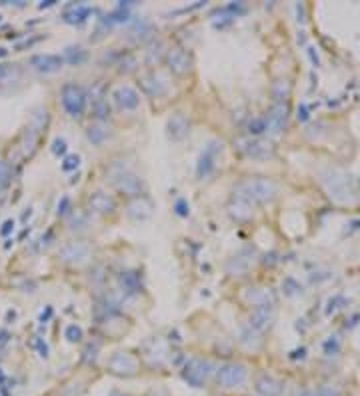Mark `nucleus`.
<instances>
[{
  "mask_svg": "<svg viewBox=\"0 0 360 396\" xmlns=\"http://www.w3.org/2000/svg\"><path fill=\"white\" fill-rule=\"evenodd\" d=\"M90 256V246L86 242H68L60 248V258L68 264H82Z\"/></svg>",
  "mask_w": 360,
  "mask_h": 396,
  "instance_id": "obj_9",
  "label": "nucleus"
},
{
  "mask_svg": "<svg viewBox=\"0 0 360 396\" xmlns=\"http://www.w3.org/2000/svg\"><path fill=\"white\" fill-rule=\"evenodd\" d=\"M38 348H40V356H44V358H46V356H48V348H46V344H42V342L38 340Z\"/></svg>",
  "mask_w": 360,
  "mask_h": 396,
  "instance_id": "obj_41",
  "label": "nucleus"
},
{
  "mask_svg": "<svg viewBox=\"0 0 360 396\" xmlns=\"http://www.w3.org/2000/svg\"><path fill=\"white\" fill-rule=\"evenodd\" d=\"M252 262H254V258H252L250 250H242V252H238L236 256H232V258L228 260L226 270H228L230 274H234V276H240V274H244V272L252 266Z\"/></svg>",
  "mask_w": 360,
  "mask_h": 396,
  "instance_id": "obj_18",
  "label": "nucleus"
},
{
  "mask_svg": "<svg viewBox=\"0 0 360 396\" xmlns=\"http://www.w3.org/2000/svg\"><path fill=\"white\" fill-rule=\"evenodd\" d=\"M8 340V334L6 332H0V344H4Z\"/></svg>",
  "mask_w": 360,
  "mask_h": 396,
  "instance_id": "obj_43",
  "label": "nucleus"
},
{
  "mask_svg": "<svg viewBox=\"0 0 360 396\" xmlns=\"http://www.w3.org/2000/svg\"><path fill=\"white\" fill-rule=\"evenodd\" d=\"M272 96H274L276 104L286 102V98L290 96V82L288 80H276L274 86H272Z\"/></svg>",
  "mask_w": 360,
  "mask_h": 396,
  "instance_id": "obj_26",
  "label": "nucleus"
},
{
  "mask_svg": "<svg viewBox=\"0 0 360 396\" xmlns=\"http://www.w3.org/2000/svg\"><path fill=\"white\" fill-rule=\"evenodd\" d=\"M338 346H340L338 340H336V338H330V340L324 342V352H326V354H334V352L338 350Z\"/></svg>",
  "mask_w": 360,
  "mask_h": 396,
  "instance_id": "obj_35",
  "label": "nucleus"
},
{
  "mask_svg": "<svg viewBox=\"0 0 360 396\" xmlns=\"http://www.w3.org/2000/svg\"><path fill=\"white\" fill-rule=\"evenodd\" d=\"M324 184H326V188H328V192H330V196H334L336 200H348V196L350 194H354L352 190H350V184L354 182L350 176H346V174H340V172H330L324 180H322Z\"/></svg>",
  "mask_w": 360,
  "mask_h": 396,
  "instance_id": "obj_7",
  "label": "nucleus"
},
{
  "mask_svg": "<svg viewBox=\"0 0 360 396\" xmlns=\"http://www.w3.org/2000/svg\"><path fill=\"white\" fill-rule=\"evenodd\" d=\"M166 128H168V134H170L172 140H182L190 132V122H188V118L182 112H176V114H172L168 118Z\"/></svg>",
  "mask_w": 360,
  "mask_h": 396,
  "instance_id": "obj_16",
  "label": "nucleus"
},
{
  "mask_svg": "<svg viewBox=\"0 0 360 396\" xmlns=\"http://www.w3.org/2000/svg\"><path fill=\"white\" fill-rule=\"evenodd\" d=\"M108 370L118 374V376H132L138 368V362L132 354L128 352H114L110 358H108Z\"/></svg>",
  "mask_w": 360,
  "mask_h": 396,
  "instance_id": "obj_8",
  "label": "nucleus"
},
{
  "mask_svg": "<svg viewBox=\"0 0 360 396\" xmlns=\"http://www.w3.org/2000/svg\"><path fill=\"white\" fill-rule=\"evenodd\" d=\"M222 152V144L218 140L208 142V146L204 148V152L198 156V164H196V176L198 178H206L214 166H216V156Z\"/></svg>",
  "mask_w": 360,
  "mask_h": 396,
  "instance_id": "obj_6",
  "label": "nucleus"
},
{
  "mask_svg": "<svg viewBox=\"0 0 360 396\" xmlns=\"http://www.w3.org/2000/svg\"><path fill=\"white\" fill-rule=\"evenodd\" d=\"M68 202H70V200H68V198L64 196V198H62V202L58 204V214H64V212H66V208H68Z\"/></svg>",
  "mask_w": 360,
  "mask_h": 396,
  "instance_id": "obj_38",
  "label": "nucleus"
},
{
  "mask_svg": "<svg viewBox=\"0 0 360 396\" xmlns=\"http://www.w3.org/2000/svg\"><path fill=\"white\" fill-rule=\"evenodd\" d=\"M14 78H18V70L14 66H10V64L0 66V80H2V82H10Z\"/></svg>",
  "mask_w": 360,
  "mask_h": 396,
  "instance_id": "obj_30",
  "label": "nucleus"
},
{
  "mask_svg": "<svg viewBox=\"0 0 360 396\" xmlns=\"http://www.w3.org/2000/svg\"><path fill=\"white\" fill-rule=\"evenodd\" d=\"M64 58H60L58 54H36L30 58V64L34 70L42 72V74H50V72H56L62 68Z\"/></svg>",
  "mask_w": 360,
  "mask_h": 396,
  "instance_id": "obj_13",
  "label": "nucleus"
},
{
  "mask_svg": "<svg viewBox=\"0 0 360 396\" xmlns=\"http://www.w3.org/2000/svg\"><path fill=\"white\" fill-rule=\"evenodd\" d=\"M10 178H12V168L6 160H0V190H4L8 184H10Z\"/></svg>",
  "mask_w": 360,
  "mask_h": 396,
  "instance_id": "obj_28",
  "label": "nucleus"
},
{
  "mask_svg": "<svg viewBox=\"0 0 360 396\" xmlns=\"http://www.w3.org/2000/svg\"><path fill=\"white\" fill-rule=\"evenodd\" d=\"M296 396H314V394H312V392H308V390H298Z\"/></svg>",
  "mask_w": 360,
  "mask_h": 396,
  "instance_id": "obj_42",
  "label": "nucleus"
},
{
  "mask_svg": "<svg viewBox=\"0 0 360 396\" xmlns=\"http://www.w3.org/2000/svg\"><path fill=\"white\" fill-rule=\"evenodd\" d=\"M52 152H54V154H64V152H66V142H64L62 138H56V140L52 142Z\"/></svg>",
  "mask_w": 360,
  "mask_h": 396,
  "instance_id": "obj_34",
  "label": "nucleus"
},
{
  "mask_svg": "<svg viewBox=\"0 0 360 396\" xmlns=\"http://www.w3.org/2000/svg\"><path fill=\"white\" fill-rule=\"evenodd\" d=\"M174 208H176V214H180V216H188V206H186L184 200H178Z\"/></svg>",
  "mask_w": 360,
  "mask_h": 396,
  "instance_id": "obj_36",
  "label": "nucleus"
},
{
  "mask_svg": "<svg viewBox=\"0 0 360 396\" xmlns=\"http://www.w3.org/2000/svg\"><path fill=\"white\" fill-rule=\"evenodd\" d=\"M112 100L120 110H136L140 104V94L132 86H118L112 92Z\"/></svg>",
  "mask_w": 360,
  "mask_h": 396,
  "instance_id": "obj_10",
  "label": "nucleus"
},
{
  "mask_svg": "<svg viewBox=\"0 0 360 396\" xmlns=\"http://www.w3.org/2000/svg\"><path fill=\"white\" fill-rule=\"evenodd\" d=\"M126 214L132 218V220H146L150 214H152V204L146 200L144 196H136L134 200L128 204V210H126Z\"/></svg>",
  "mask_w": 360,
  "mask_h": 396,
  "instance_id": "obj_19",
  "label": "nucleus"
},
{
  "mask_svg": "<svg viewBox=\"0 0 360 396\" xmlns=\"http://www.w3.org/2000/svg\"><path fill=\"white\" fill-rule=\"evenodd\" d=\"M208 374H210V364L202 358H190L182 370V378L194 388H200L206 382Z\"/></svg>",
  "mask_w": 360,
  "mask_h": 396,
  "instance_id": "obj_5",
  "label": "nucleus"
},
{
  "mask_svg": "<svg viewBox=\"0 0 360 396\" xmlns=\"http://www.w3.org/2000/svg\"><path fill=\"white\" fill-rule=\"evenodd\" d=\"M276 184L268 178H260V176H252V178H244L234 186V198L248 202V204H264L270 202L276 196Z\"/></svg>",
  "mask_w": 360,
  "mask_h": 396,
  "instance_id": "obj_1",
  "label": "nucleus"
},
{
  "mask_svg": "<svg viewBox=\"0 0 360 396\" xmlns=\"http://www.w3.org/2000/svg\"><path fill=\"white\" fill-rule=\"evenodd\" d=\"M88 204H90V208H92L94 212H98V214H110V212H114V208H116L114 198L108 196L106 192H94V194L88 198Z\"/></svg>",
  "mask_w": 360,
  "mask_h": 396,
  "instance_id": "obj_17",
  "label": "nucleus"
},
{
  "mask_svg": "<svg viewBox=\"0 0 360 396\" xmlns=\"http://www.w3.org/2000/svg\"><path fill=\"white\" fill-rule=\"evenodd\" d=\"M240 342L246 346V348H252V350H256L260 346V336H258V332H256L254 328H244L242 330V334H240Z\"/></svg>",
  "mask_w": 360,
  "mask_h": 396,
  "instance_id": "obj_25",
  "label": "nucleus"
},
{
  "mask_svg": "<svg viewBox=\"0 0 360 396\" xmlns=\"http://www.w3.org/2000/svg\"><path fill=\"white\" fill-rule=\"evenodd\" d=\"M246 130H248L250 136L258 138L260 134L266 132V118H264V116H254V118H250L248 124H246Z\"/></svg>",
  "mask_w": 360,
  "mask_h": 396,
  "instance_id": "obj_27",
  "label": "nucleus"
},
{
  "mask_svg": "<svg viewBox=\"0 0 360 396\" xmlns=\"http://www.w3.org/2000/svg\"><path fill=\"white\" fill-rule=\"evenodd\" d=\"M166 64L174 74H186L190 70L192 60H190L186 50H182V48H172V50L166 54Z\"/></svg>",
  "mask_w": 360,
  "mask_h": 396,
  "instance_id": "obj_14",
  "label": "nucleus"
},
{
  "mask_svg": "<svg viewBox=\"0 0 360 396\" xmlns=\"http://www.w3.org/2000/svg\"><path fill=\"white\" fill-rule=\"evenodd\" d=\"M60 100H62V108L70 114V116H80L86 108V90L74 82H68L62 86V92H60Z\"/></svg>",
  "mask_w": 360,
  "mask_h": 396,
  "instance_id": "obj_2",
  "label": "nucleus"
},
{
  "mask_svg": "<svg viewBox=\"0 0 360 396\" xmlns=\"http://www.w3.org/2000/svg\"><path fill=\"white\" fill-rule=\"evenodd\" d=\"M78 166H80V158H78L76 154H70V156H66V158H64V162H62V170H64V172L76 170Z\"/></svg>",
  "mask_w": 360,
  "mask_h": 396,
  "instance_id": "obj_32",
  "label": "nucleus"
},
{
  "mask_svg": "<svg viewBox=\"0 0 360 396\" xmlns=\"http://www.w3.org/2000/svg\"><path fill=\"white\" fill-rule=\"evenodd\" d=\"M90 8L88 6H84V4H76V6H72V10H68L66 14H64V20L66 22H70V24H82L88 16H90Z\"/></svg>",
  "mask_w": 360,
  "mask_h": 396,
  "instance_id": "obj_23",
  "label": "nucleus"
},
{
  "mask_svg": "<svg viewBox=\"0 0 360 396\" xmlns=\"http://www.w3.org/2000/svg\"><path fill=\"white\" fill-rule=\"evenodd\" d=\"M228 210H230V216L236 220H248L252 216V204L240 200V198H232Z\"/></svg>",
  "mask_w": 360,
  "mask_h": 396,
  "instance_id": "obj_22",
  "label": "nucleus"
},
{
  "mask_svg": "<svg viewBox=\"0 0 360 396\" xmlns=\"http://www.w3.org/2000/svg\"><path fill=\"white\" fill-rule=\"evenodd\" d=\"M256 390H258L262 396H280L282 384H280L276 378L264 374V376L258 378V382H256Z\"/></svg>",
  "mask_w": 360,
  "mask_h": 396,
  "instance_id": "obj_21",
  "label": "nucleus"
},
{
  "mask_svg": "<svg viewBox=\"0 0 360 396\" xmlns=\"http://www.w3.org/2000/svg\"><path fill=\"white\" fill-rule=\"evenodd\" d=\"M12 226H14V222H12V220H6V222H4V228H2V234L6 236V234L12 230Z\"/></svg>",
  "mask_w": 360,
  "mask_h": 396,
  "instance_id": "obj_40",
  "label": "nucleus"
},
{
  "mask_svg": "<svg viewBox=\"0 0 360 396\" xmlns=\"http://www.w3.org/2000/svg\"><path fill=\"white\" fill-rule=\"evenodd\" d=\"M112 182H114V186H116L120 192L128 194V196H138V194L142 192V180H140L136 174L128 172V170H120V172L112 178Z\"/></svg>",
  "mask_w": 360,
  "mask_h": 396,
  "instance_id": "obj_12",
  "label": "nucleus"
},
{
  "mask_svg": "<svg viewBox=\"0 0 360 396\" xmlns=\"http://www.w3.org/2000/svg\"><path fill=\"white\" fill-rule=\"evenodd\" d=\"M142 84H144V90H146L150 96H164V94L168 92V82H166L160 74H156V72H152V74L144 76Z\"/></svg>",
  "mask_w": 360,
  "mask_h": 396,
  "instance_id": "obj_20",
  "label": "nucleus"
},
{
  "mask_svg": "<svg viewBox=\"0 0 360 396\" xmlns=\"http://www.w3.org/2000/svg\"><path fill=\"white\" fill-rule=\"evenodd\" d=\"M66 60H68L70 64H80V62L84 60V52L80 50V48H76V54H74L72 48H68V50H66Z\"/></svg>",
  "mask_w": 360,
  "mask_h": 396,
  "instance_id": "obj_33",
  "label": "nucleus"
},
{
  "mask_svg": "<svg viewBox=\"0 0 360 396\" xmlns=\"http://www.w3.org/2000/svg\"><path fill=\"white\" fill-rule=\"evenodd\" d=\"M306 118H308V106L300 104L298 106V120H306Z\"/></svg>",
  "mask_w": 360,
  "mask_h": 396,
  "instance_id": "obj_37",
  "label": "nucleus"
},
{
  "mask_svg": "<svg viewBox=\"0 0 360 396\" xmlns=\"http://www.w3.org/2000/svg\"><path fill=\"white\" fill-rule=\"evenodd\" d=\"M120 282L126 288V292H136L138 290V276L134 272H122Z\"/></svg>",
  "mask_w": 360,
  "mask_h": 396,
  "instance_id": "obj_29",
  "label": "nucleus"
},
{
  "mask_svg": "<svg viewBox=\"0 0 360 396\" xmlns=\"http://www.w3.org/2000/svg\"><path fill=\"white\" fill-rule=\"evenodd\" d=\"M64 336H66L70 342H80V340H82V328L76 326V324H70V326H66Z\"/></svg>",
  "mask_w": 360,
  "mask_h": 396,
  "instance_id": "obj_31",
  "label": "nucleus"
},
{
  "mask_svg": "<svg viewBox=\"0 0 360 396\" xmlns=\"http://www.w3.org/2000/svg\"><path fill=\"white\" fill-rule=\"evenodd\" d=\"M264 118H266V132H280L284 128V124H286V118H288V106H286V102L274 104V108Z\"/></svg>",
  "mask_w": 360,
  "mask_h": 396,
  "instance_id": "obj_15",
  "label": "nucleus"
},
{
  "mask_svg": "<svg viewBox=\"0 0 360 396\" xmlns=\"http://www.w3.org/2000/svg\"><path fill=\"white\" fill-rule=\"evenodd\" d=\"M320 396H340L336 390H332V388H322L320 390Z\"/></svg>",
  "mask_w": 360,
  "mask_h": 396,
  "instance_id": "obj_39",
  "label": "nucleus"
},
{
  "mask_svg": "<svg viewBox=\"0 0 360 396\" xmlns=\"http://www.w3.org/2000/svg\"><path fill=\"white\" fill-rule=\"evenodd\" d=\"M248 378V370L244 364L240 362H228L224 366H220L218 370V384L224 386V388H240Z\"/></svg>",
  "mask_w": 360,
  "mask_h": 396,
  "instance_id": "obj_4",
  "label": "nucleus"
},
{
  "mask_svg": "<svg viewBox=\"0 0 360 396\" xmlns=\"http://www.w3.org/2000/svg\"><path fill=\"white\" fill-rule=\"evenodd\" d=\"M238 150L254 160H268L274 156V146L270 140H262V138H240L236 140Z\"/></svg>",
  "mask_w": 360,
  "mask_h": 396,
  "instance_id": "obj_3",
  "label": "nucleus"
},
{
  "mask_svg": "<svg viewBox=\"0 0 360 396\" xmlns=\"http://www.w3.org/2000/svg\"><path fill=\"white\" fill-rule=\"evenodd\" d=\"M274 320V306L272 302L268 304H256V308L252 310L250 316V328H254L256 332H262L266 330Z\"/></svg>",
  "mask_w": 360,
  "mask_h": 396,
  "instance_id": "obj_11",
  "label": "nucleus"
},
{
  "mask_svg": "<svg viewBox=\"0 0 360 396\" xmlns=\"http://www.w3.org/2000/svg\"><path fill=\"white\" fill-rule=\"evenodd\" d=\"M86 136H88V140H90L92 144H102V142H104V140L110 136V128H106L104 124L96 122V124H92V126L88 128Z\"/></svg>",
  "mask_w": 360,
  "mask_h": 396,
  "instance_id": "obj_24",
  "label": "nucleus"
}]
</instances>
